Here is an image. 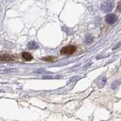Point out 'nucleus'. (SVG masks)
Returning <instances> with one entry per match:
<instances>
[{
	"instance_id": "obj_1",
	"label": "nucleus",
	"mask_w": 121,
	"mask_h": 121,
	"mask_svg": "<svg viewBox=\"0 0 121 121\" xmlns=\"http://www.w3.org/2000/svg\"><path fill=\"white\" fill-rule=\"evenodd\" d=\"M114 7V3L112 1H107L101 4V9L104 12H110Z\"/></svg>"
},
{
	"instance_id": "obj_2",
	"label": "nucleus",
	"mask_w": 121,
	"mask_h": 121,
	"mask_svg": "<svg viewBox=\"0 0 121 121\" xmlns=\"http://www.w3.org/2000/svg\"><path fill=\"white\" fill-rule=\"evenodd\" d=\"M77 50V48L73 45H68V46L64 47L61 50H60V53L62 55H71L74 53Z\"/></svg>"
},
{
	"instance_id": "obj_3",
	"label": "nucleus",
	"mask_w": 121,
	"mask_h": 121,
	"mask_svg": "<svg viewBox=\"0 0 121 121\" xmlns=\"http://www.w3.org/2000/svg\"><path fill=\"white\" fill-rule=\"evenodd\" d=\"M117 21V16L113 14H109L105 17V21L108 24H113Z\"/></svg>"
},
{
	"instance_id": "obj_4",
	"label": "nucleus",
	"mask_w": 121,
	"mask_h": 121,
	"mask_svg": "<svg viewBox=\"0 0 121 121\" xmlns=\"http://www.w3.org/2000/svg\"><path fill=\"white\" fill-rule=\"evenodd\" d=\"M13 60L12 56L8 54L0 55V61H11Z\"/></svg>"
},
{
	"instance_id": "obj_5",
	"label": "nucleus",
	"mask_w": 121,
	"mask_h": 121,
	"mask_svg": "<svg viewBox=\"0 0 121 121\" xmlns=\"http://www.w3.org/2000/svg\"><path fill=\"white\" fill-rule=\"evenodd\" d=\"M106 80H107V79H106V78L104 77H99L97 79L96 83H97V85L101 88V87L104 86L105 82H106Z\"/></svg>"
},
{
	"instance_id": "obj_6",
	"label": "nucleus",
	"mask_w": 121,
	"mask_h": 121,
	"mask_svg": "<svg viewBox=\"0 0 121 121\" xmlns=\"http://www.w3.org/2000/svg\"><path fill=\"white\" fill-rule=\"evenodd\" d=\"M22 57H23V58H24L26 60H27V61L31 60L33 59V57H32L31 54L29 52H24L22 53Z\"/></svg>"
},
{
	"instance_id": "obj_7",
	"label": "nucleus",
	"mask_w": 121,
	"mask_h": 121,
	"mask_svg": "<svg viewBox=\"0 0 121 121\" xmlns=\"http://www.w3.org/2000/svg\"><path fill=\"white\" fill-rule=\"evenodd\" d=\"M27 46L30 49H36L38 48V44L36 43V42L32 41V42H30V43L27 44Z\"/></svg>"
},
{
	"instance_id": "obj_8",
	"label": "nucleus",
	"mask_w": 121,
	"mask_h": 121,
	"mask_svg": "<svg viewBox=\"0 0 121 121\" xmlns=\"http://www.w3.org/2000/svg\"><path fill=\"white\" fill-rule=\"evenodd\" d=\"M119 84H120L119 81H115V82H113L112 83V85H111V88H112L113 89H115L117 88V86H119Z\"/></svg>"
},
{
	"instance_id": "obj_9",
	"label": "nucleus",
	"mask_w": 121,
	"mask_h": 121,
	"mask_svg": "<svg viewBox=\"0 0 121 121\" xmlns=\"http://www.w3.org/2000/svg\"><path fill=\"white\" fill-rule=\"evenodd\" d=\"M43 60H45V61H52L54 60V58L53 57H45V58H43Z\"/></svg>"
},
{
	"instance_id": "obj_10",
	"label": "nucleus",
	"mask_w": 121,
	"mask_h": 121,
	"mask_svg": "<svg viewBox=\"0 0 121 121\" xmlns=\"http://www.w3.org/2000/svg\"><path fill=\"white\" fill-rule=\"evenodd\" d=\"M43 71H44V69H43V68H39V69L34 70V73H43Z\"/></svg>"
},
{
	"instance_id": "obj_11",
	"label": "nucleus",
	"mask_w": 121,
	"mask_h": 121,
	"mask_svg": "<svg viewBox=\"0 0 121 121\" xmlns=\"http://www.w3.org/2000/svg\"><path fill=\"white\" fill-rule=\"evenodd\" d=\"M43 79H53V77H51V76H46V77H43Z\"/></svg>"
},
{
	"instance_id": "obj_12",
	"label": "nucleus",
	"mask_w": 121,
	"mask_h": 121,
	"mask_svg": "<svg viewBox=\"0 0 121 121\" xmlns=\"http://www.w3.org/2000/svg\"><path fill=\"white\" fill-rule=\"evenodd\" d=\"M0 92H2V91H0Z\"/></svg>"
}]
</instances>
